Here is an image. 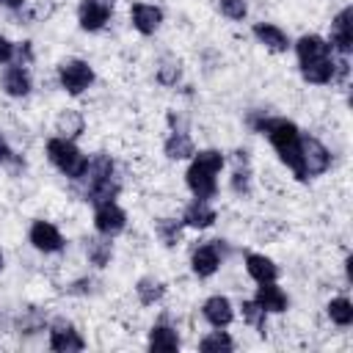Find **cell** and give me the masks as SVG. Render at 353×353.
<instances>
[{
	"mask_svg": "<svg viewBox=\"0 0 353 353\" xmlns=\"http://www.w3.org/2000/svg\"><path fill=\"white\" fill-rule=\"evenodd\" d=\"M251 124L259 132L268 135V141L273 143V149L281 157V163L287 168H292V174L298 179H306L303 176V160H301V132H298V127L292 121H287V119H262V121L251 119Z\"/></svg>",
	"mask_w": 353,
	"mask_h": 353,
	"instance_id": "obj_1",
	"label": "cell"
},
{
	"mask_svg": "<svg viewBox=\"0 0 353 353\" xmlns=\"http://www.w3.org/2000/svg\"><path fill=\"white\" fill-rule=\"evenodd\" d=\"M295 52H298L303 80L323 85V83H331L336 77V61L331 55L328 41H323L320 36H314V33L301 36L298 44H295Z\"/></svg>",
	"mask_w": 353,
	"mask_h": 353,
	"instance_id": "obj_2",
	"label": "cell"
},
{
	"mask_svg": "<svg viewBox=\"0 0 353 353\" xmlns=\"http://www.w3.org/2000/svg\"><path fill=\"white\" fill-rule=\"evenodd\" d=\"M223 168V154L218 149H201V152H193V163L185 174L188 179V188L196 199H212L215 190H218V174Z\"/></svg>",
	"mask_w": 353,
	"mask_h": 353,
	"instance_id": "obj_3",
	"label": "cell"
},
{
	"mask_svg": "<svg viewBox=\"0 0 353 353\" xmlns=\"http://www.w3.org/2000/svg\"><path fill=\"white\" fill-rule=\"evenodd\" d=\"M83 179H88L85 199L94 207L102 204V201H113L116 193H119V182H116V174H113V160L108 154H102V152L88 160V168H85Z\"/></svg>",
	"mask_w": 353,
	"mask_h": 353,
	"instance_id": "obj_4",
	"label": "cell"
},
{
	"mask_svg": "<svg viewBox=\"0 0 353 353\" xmlns=\"http://www.w3.org/2000/svg\"><path fill=\"white\" fill-rule=\"evenodd\" d=\"M47 154H50V160H52V165L63 174V176H69V179H83V174H85V168H88V157L69 141V138H50L47 141Z\"/></svg>",
	"mask_w": 353,
	"mask_h": 353,
	"instance_id": "obj_5",
	"label": "cell"
},
{
	"mask_svg": "<svg viewBox=\"0 0 353 353\" xmlns=\"http://www.w3.org/2000/svg\"><path fill=\"white\" fill-rule=\"evenodd\" d=\"M58 80H61V85H63V91H69V94H83L91 83H94V69L85 63V61H80V58H72V61H63L61 66H58Z\"/></svg>",
	"mask_w": 353,
	"mask_h": 353,
	"instance_id": "obj_6",
	"label": "cell"
},
{
	"mask_svg": "<svg viewBox=\"0 0 353 353\" xmlns=\"http://www.w3.org/2000/svg\"><path fill=\"white\" fill-rule=\"evenodd\" d=\"M301 160H303V176H317L328 171L331 152L312 135H301Z\"/></svg>",
	"mask_w": 353,
	"mask_h": 353,
	"instance_id": "obj_7",
	"label": "cell"
},
{
	"mask_svg": "<svg viewBox=\"0 0 353 353\" xmlns=\"http://www.w3.org/2000/svg\"><path fill=\"white\" fill-rule=\"evenodd\" d=\"M331 50H336L339 55H350L353 50V8L345 6L334 22H331Z\"/></svg>",
	"mask_w": 353,
	"mask_h": 353,
	"instance_id": "obj_8",
	"label": "cell"
},
{
	"mask_svg": "<svg viewBox=\"0 0 353 353\" xmlns=\"http://www.w3.org/2000/svg\"><path fill=\"white\" fill-rule=\"evenodd\" d=\"M94 226H97L99 234L113 237V234H119L127 226V215H124V210L116 201H102L94 210Z\"/></svg>",
	"mask_w": 353,
	"mask_h": 353,
	"instance_id": "obj_9",
	"label": "cell"
},
{
	"mask_svg": "<svg viewBox=\"0 0 353 353\" xmlns=\"http://www.w3.org/2000/svg\"><path fill=\"white\" fill-rule=\"evenodd\" d=\"M113 0H83L77 6V22L83 30H102L110 19Z\"/></svg>",
	"mask_w": 353,
	"mask_h": 353,
	"instance_id": "obj_10",
	"label": "cell"
},
{
	"mask_svg": "<svg viewBox=\"0 0 353 353\" xmlns=\"http://www.w3.org/2000/svg\"><path fill=\"white\" fill-rule=\"evenodd\" d=\"M221 265V240H212V243H204L193 251V259H190V268L199 279H207L218 270Z\"/></svg>",
	"mask_w": 353,
	"mask_h": 353,
	"instance_id": "obj_11",
	"label": "cell"
},
{
	"mask_svg": "<svg viewBox=\"0 0 353 353\" xmlns=\"http://www.w3.org/2000/svg\"><path fill=\"white\" fill-rule=\"evenodd\" d=\"M30 243H33V248H39L44 254H55L63 248V237L50 221H36L30 226Z\"/></svg>",
	"mask_w": 353,
	"mask_h": 353,
	"instance_id": "obj_12",
	"label": "cell"
},
{
	"mask_svg": "<svg viewBox=\"0 0 353 353\" xmlns=\"http://www.w3.org/2000/svg\"><path fill=\"white\" fill-rule=\"evenodd\" d=\"M130 19H132V28L143 36H152L160 22H163V11L157 6H149V3H132L130 8Z\"/></svg>",
	"mask_w": 353,
	"mask_h": 353,
	"instance_id": "obj_13",
	"label": "cell"
},
{
	"mask_svg": "<svg viewBox=\"0 0 353 353\" xmlns=\"http://www.w3.org/2000/svg\"><path fill=\"white\" fill-rule=\"evenodd\" d=\"M201 312H204V320H207L212 328H226V325L234 320V309H232L229 298H223V295L207 298Z\"/></svg>",
	"mask_w": 353,
	"mask_h": 353,
	"instance_id": "obj_14",
	"label": "cell"
},
{
	"mask_svg": "<svg viewBox=\"0 0 353 353\" xmlns=\"http://www.w3.org/2000/svg\"><path fill=\"white\" fill-rule=\"evenodd\" d=\"M50 347L58 350V353H74V350H83L85 342H83V336H80L72 325L58 323V325L50 331Z\"/></svg>",
	"mask_w": 353,
	"mask_h": 353,
	"instance_id": "obj_15",
	"label": "cell"
},
{
	"mask_svg": "<svg viewBox=\"0 0 353 353\" xmlns=\"http://www.w3.org/2000/svg\"><path fill=\"white\" fill-rule=\"evenodd\" d=\"M254 36H256L259 44H265V47L273 50V52H284V50L290 47L287 33H284L281 28L270 25V22H256V25H254Z\"/></svg>",
	"mask_w": 353,
	"mask_h": 353,
	"instance_id": "obj_16",
	"label": "cell"
},
{
	"mask_svg": "<svg viewBox=\"0 0 353 353\" xmlns=\"http://www.w3.org/2000/svg\"><path fill=\"white\" fill-rule=\"evenodd\" d=\"M3 91H6L8 97H28V94H30V74L25 72L22 63L8 66V69L3 72Z\"/></svg>",
	"mask_w": 353,
	"mask_h": 353,
	"instance_id": "obj_17",
	"label": "cell"
},
{
	"mask_svg": "<svg viewBox=\"0 0 353 353\" xmlns=\"http://www.w3.org/2000/svg\"><path fill=\"white\" fill-rule=\"evenodd\" d=\"M182 223L193 226V229H207V226L215 223V210L210 207L207 199H196L193 204H188V210L182 215Z\"/></svg>",
	"mask_w": 353,
	"mask_h": 353,
	"instance_id": "obj_18",
	"label": "cell"
},
{
	"mask_svg": "<svg viewBox=\"0 0 353 353\" xmlns=\"http://www.w3.org/2000/svg\"><path fill=\"white\" fill-rule=\"evenodd\" d=\"M254 301L265 309V312H284L287 309V295L281 292V287L276 281H262Z\"/></svg>",
	"mask_w": 353,
	"mask_h": 353,
	"instance_id": "obj_19",
	"label": "cell"
},
{
	"mask_svg": "<svg viewBox=\"0 0 353 353\" xmlns=\"http://www.w3.org/2000/svg\"><path fill=\"white\" fill-rule=\"evenodd\" d=\"M245 270H248V276H251L256 284H262V281H276V279H279V268L273 265V259H268V256H262V254H248V256H245Z\"/></svg>",
	"mask_w": 353,
	"mask_h": 353,
	"instance_id": "obj_20",
	"label": "cell"
},
{
	"mask_svg": "<svg viewBox=\"0 0 353 353\" xmlns=\"http://www.w3.org/2000/svg\"><path fill=\"white\" fill-rule=\"evenodd\" d=\"M193 152H196V146H193V141H190V135L185 130H176V132H171L165 138V157L185 160V157H193Z\"/></svg>",
	"mask_w": 353,
	"mask_h": 353,
	"instance_id": "obj_21",
	"label": "cell"
},
{
	"mask_svg": "<svg viewBox=\"0 0 353 353\" xmlns=\"http://www.w3.org/2000/svg\"><path fill=\"white\" fill-rule=\"evenodd\" d=\"M179 347V336L174 328L168 325H154L152 334H149V350H157V353H171Z\"/></svg>",
	"mask_w": 353,
	"mask_h": 353,
	"instance_id": "obj_22",
	"label": "cell"
},
{
	"mask_svg": "<svg viewBox=\"0 0 353 353\" xmlns=\"http://www.w3.org/2000/svg\"><path fill=\"white\" fill-rule=\"evenodd\" d=\"M55 127H58V132H61V138H77L80 132H83V116L77 113V110H63L61 116H58V121H55Z\"/></svg>",
	"mask_w": 353,
	"mask_h": 353,
	"instance_id": "obj_23",
	"label": "cell"
},
{
	"mask_svg": "<svg viewBox=\"0 0 353 353\" xmlns=\"http://www.w3.org/2000/svg\"><path fill=\"white\" fill-rule=\"evenodd\" d=\"M85 254H88V262L91 265H97V268H105L108 262H110V256H113V245H110V240H88V245H85Z\"/></svg>",
	"mask_w": 353,
	"mask_h": 353,
	"instance_id": "obj_24",
	"label": "cell"
},
{
	"mask_svg": "<svg viewBox=\"0 0 353 353\" xmlns=\"http://www.w3.org/2000/svg\"><path fill=\"white\" fill-rule=\"evenodd\" d=\"M328 317L336 325H350L353 323V303L347 298H334L328 303Z\"/></svg>",
	"mask_w": 353,
	"mask_h": 353,
	"instance_id": "obj_25",
	"label": "cell"
},
{
	"mask_svg": "<svg viewBox=\"0 0 353 353\" xmlns=\"http://www.w3.org/2000/svg\"><path fill=\"white\" fill-rule=\"evenodd\" d=\"M135 292H138V298H141V303H146V306H152V303H157V301L163 298V292H165V287H163L160 281H154V279H141V281H138V287H135Z\"/></svg>",
	"mask_w": 353,
	"mask_h": 353,
	"instance_id": "obj_26",
	"label": "cell"
},
{
	"mask_svg": "<svg viewBox=\"0 0 353 353\" xmlns=\"http://www.w3.org/2000/svg\"><path fill=\"white\" fill-rule=\"evenodd\" d=\"M243 317L254 325V328H259L262 334H265V323H268V312L256 303V301H243Z\"/></svg>",
	"mask_w": 353,
	"mask_h": 353,
	"instance_id": "obj_27",
	"label": "cell"
},
{
	"mask_svg": "<svg viewBox=\"0 0 353 353\" xmlns=\"http://www.w3.org/2000/svg\"><path fill=\"white\" fill-rule=\"evenodd\" d=\"M199 347H201L204 353H212V350H232V347H234V342L229 339V334H223V331H215V334L204 336V339L199 342Z\"/></svg>",
	"mask_w": 353,
	"mask_h": 353,
	"instance_id": "obj_28",
	"label": "cell"
},
{
	"mask_svg": "<svg viewBox=\"0 0 353 353\" xmlns=\"http://www.w3.org/2000/svg\"><path fill=\"white\" fill-rule=\"evenodd\" d=\"M154 229H157V234H160V240H163L165 245H174V243L179 240V221H171V218H160Z\"/></svg>",
	"mask_w": 353,
	"mask_h": 353,
	"instance_id": "obj_29",
	"label": "cell"
},
{
	"mask_svg": "<svg viewBox=\"0 0 353 353\" xmlns=\"http://www.w3.org/2000/svg\"><path fill=\"white\" fill-rule=\"evenodd\" d=\"M218 6H221V14L223 17H229V19H243L245 14H248V8H245V0H218Z\"/></svg>",
	"mask_w": 353,
	"mask_h": 353,
	"instance_id": "obj_30",
	"label": "cell"
},
{
	"mask_svg": "<svg viewBox=\"0 0 353 353\" xmlns=\"http://www.w3.org/2000/svg\"><path fill=\"white\" fill-rule=\"evenodd\" d=\"M157 77H160V83L174 85V83L179 80V63H163V66L157 69Z\"/></svg>",
	"mask_w": 353,
	"mask_h": 353,
	"instance_id": "obj_31",
	"label": "cell"
},
{
	"mask_svg": "<svg viewBox=\"0 0 353 353\" xmlns=\"http://www.w3.org/2000/svg\"><path fill=\"white\" fill-rule=\"evenodd\" d=\"M11 58H14V44L6 36H0V63H8Z\"/></svg>",
	"mask_w": 353,
	"mask_h": 353,
	"instance_id": "obj_32",
	"label": "cell"
},
{
	"mask_svg": "<svg viewBox=\"0 0 353 353\" xmlns=\"http://www.w3.org/2000/svg\"><path fill=\"white\" fill-rule=\"evenodd\" d=\"M234 190L237 193H248V171H234Z\"/></svg>",
	"mask_w": 353,
	"mask_h": 353,
	"instance_id": "obj_33",
	"label": "cell"
},
{
	"mask_svg": "<svg viewBox=\"0 0 353 353\" xmlns=\"http://www.w3.org/2000/svg\"><path fill=\"white\" fill-rule=\"evenodd\" d=\"M8 157H11V149H8V143L0 138V163H6Z\"/></svg>",
	"mask_w": 353,
	"mask_h": 353,
	"instance_id": "obj_34",
	"label": "cell"
},
{
	"mask_svg": "<svg viewBox=\"0 0 353 353\" xmlns=\"http://www.w3.org/2000/svg\"><path fill=\"white\" fill-rule=\"evenodd\" d=\"M0 6H3V8H14V11H17V8H22V0H0Z\"/></svg>",
	"mask_w": 353,
	"mask_h": 353,
	"instance_id": "obj_35",
	"label": "cell"
},
{
	"mask_svg": "<svg viewBox=\"0 0 353 353\" xmlns=\"http://www.w3.org/2000/svg\"><path fill=\"white\" fill-rule=\"evenodd\" d=\"M0 270H3V254H0Z\"/></svg>",
	"mask_w": 353,
	"mask_h": 353,
	"instance_id": "obj_36",
	"label": "cell"
}]
</instances>
